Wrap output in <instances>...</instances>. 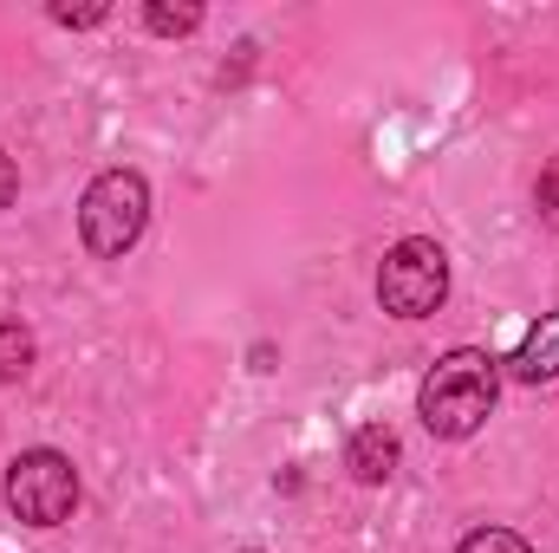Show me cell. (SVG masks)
Segmentation results:
<instances>
[{
	"instance_id": "cell-2",
	"label": "cell",
	"mask_w": 559,
	"mask_h": 553,
	"mask_svg": "<svg viewBox=\"0 0 559 553\" xmlns=\"http://www.w3.org/2000/svg\"><path fill=\"white\" fill-rule=\"evenodd\" d=\"M143 222H150V183H143L138 169H105V176L85 189V202H79V235H85V248H92L98 261L131 255L138 235H143Z\"/></svg>"
},
{
	"instance_id": "cell-9",
	"label": "cell",
	"mask_w": 559,
	"mask_h": 553,
	"mask_svg": "<svg viewBox=\"0 0 559 553\" xmlns=\"http://www.w3.org/2000/svg\"><path fill=\"white\" fill-rule=\"evenodd\" d=\"M455 553H534V548H527L514 528H475V534H468Z\"/></svg>"
},
{
	"instance_id": "cell-7",
	"label": "cell",
	"mask_w": 559,
	"mask_h": 553,
	"mask_svg": "<svg viewBox=\"0 0 559 553\" xmlns=\"http://www.w3.org/2000/svg\"><path fill=\"white\" fill-rule=\"evenodd\" d=\"M26 372H33V332L7 313V319H0V378L13 385V378H26Z\"/></svg>"
},
{
	"instance_id": "cell-12",
	"label": "cell",
	"mask_w": 559,
	"mask_h": 553,
	"mask_svg": "<svg viewBox=\"0 0 559 553\" xmlns=\"http://www.w3.org/2000/svg\"><path fill=\"white\" fill-rule=\"evenodd\" d=\"M13 196H20V163H13V156L0 150V215L13 209Z\"/></svg>"
},
{
	"instance_id": "cell-11",
	"label": "cell",
	"mask_w": 559,
	"mask_h": 553,
	"mask_svg": "<svg viewBox=\"0 0 559 553\" xmlns=\"http://www.w3.org/2000/svg\"><path fill=\"white\" fill-rule=\"evenodd\" d=\"M105 13H111L105 0H92V7H72V0H59V7H52V20H59V26H98Z\"/></svg>"
},
{
	"instance_id": "cell-3",
	"label": "cell",
	"mask_w": 559,
	"mask_h": 553,
	"mask_svg": "<svg viewBox=\"0 0 559 553\" xmlns=\"http://www.w3.org/2000/svg\"><path fill=\"white\" fill-rule=\"evenodd\" d=\"M7 508H13L26 528H59V521H72V508H79V469H72V456H59V449H26V456H13V469H7Z\"/></svg>"
},
{
	"instance_id": "cell-10",
	"label": "cell",
	"mask_w": 559,
	"mask_h": 553,
	"mask_svg": "<svg viewBox=\"0 0 559 553\" xmlns=\"http://www.w3.org/2000/svg\"><path fill=\"white\" fill-rule=\"evenodd\" d=\"M534 209H540V222L559 228V156L540 169V189H534Z\"/></svg>"
},
{
	"instance_id": "cell-8",
	"label": "cell",
	"mask_w": 559,
	"mask_h": 553,
	"mask_svg": "<svg viewBox=\"0 0 559 553\" xmlns=\"http://www.w3.org/2000/svg\"><path fill=\"white\" fill-rule=\"evenodd\" d=\"M143 20H150V33H195V26H202V7H195V0H182V7L150 0V7H143Z\"/></svg>"
},
{
	"instance_id": "cell-5",
	"label": "cell",
	"mask_w": 559,
	"mask_h": 553,
	"mask_svg": "<svg viewBox=\"0 0 559 553\" xmlns=\"http://www.w3.org/2000/svg\"><path fill=\"white\" fill-rule=\"evenodd\" d=\"M508 378L514 385H547V378H559V313H540V326L508 358Z\"/></svg>"
},
{
	"instance_id": "cell-1",
	"label": "cell",
	"mask_w": 559,
	"mask_h": 553,
	"mask_svg": "<svg viewBox=\"0 0 559 553\" xmlns=\"http://www.w3.org/2000/svg\"><path fill=\"white\" fill-rule=\"evenodd\" d=\"M495 391H501L495 358H488V352H475V345H462V352L436 358V372L423 378V391H417V411H423V423H429V436L462 443V436H475V430L488 423Z\"/></svg>"
},
{
	"instance_id": "cell-4",
	"label": "cell",
	"mask_w": 559,
	"mask_h": 553,
	"mask_svg": "<svg viewBox=\"0 0 559 553\" xmlns=\"http://www.w3.org/2000/svg\"><path fill=\"white\" fill-rule=\"evenodd\" d=\"M378 299H384V313H397V319H429V313L449 299V255H442L429 235L397 242V248L384 255V268H378Z\"/></svg>"
},
{
	"instance_id": "cell-6",
	"label": "cell",
	"mask_w": 559,
	"mask_h": 553,
	"mask_svg": "<svg viewBox=\"0 0 559 553\" xmlns=\"http://www.w3.org/2000/svg\"><path fill=\"white\" fill-rule=\"evenodd\" d=\"M397 430H384V423H365V430H352V449H345V462H352V475L358 482H391V469H397Z\"/></svg>"
}]
</instances>
